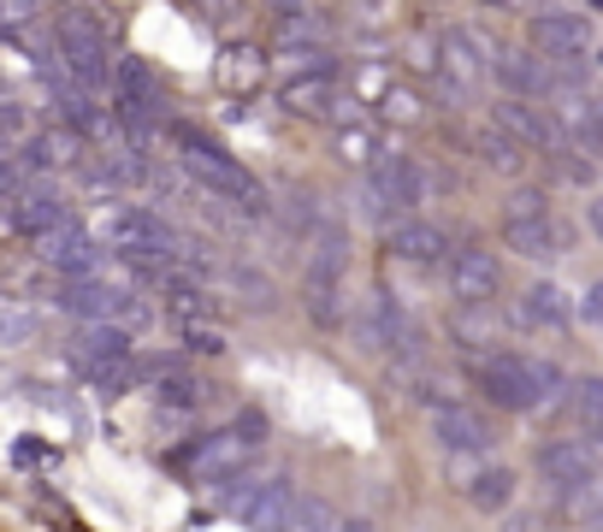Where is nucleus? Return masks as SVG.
Instances as JSON below:
<instances>
[{"instance_id": "1", "label": "nucleus", "mask_w": 603, "mask_h": 532, "mask_svg": "<svg viewBox=\"0 0 603 532\" xmlns=\"http://www.w3.org/2000/svg\"><path fill=\"white\" fill-rule=\"evenodd\" d=\"M474 390L486 397L491 408H509V415H532V408L557 403L568 379L557 362H539V355H514V350H497V355H479L474 362Z\"/></svg>"}, {"instance_id": "2", "label": "nucleus", "mask_w": 603, "mask_h": 532, "mask_svg": "<svg viewBox=\"0 0 603 532\" xmlns=\"http://www.w3.org/2000/svg\"><path fill=\"white\" fill-rule=\"evenodd\" d=\"M178 136V160H184V171L201 184V190H214V196H226V201H237L243 213H254V208H267V190L249 178V166L243 160H231L219 143H208L196 125H178L171 131Z\"/></svg>"}, {"instance_id": "3", "label": "nucleus", "mask_w": 603, "mask_h": 532, "mask_svg": "<svg viewBox=\"0 0 603 532\" xmlns=\"http://www.w3.org/2000/svg\"><path fill=\"white\" fill-rule=\"evenodd\" d=\"M54 48H60V65L72 72L90 95L113 90V48H107V30L95 24V12L83 7H65L54 19Z\"/></svg>"}, {"instance_id": "4", "label": "nucleus", "mask_w": 603, "mask_h": 532, "mask_svg": "<svg viewBox=\"0 0 603 532\" xmlns=\"http://www.w3.org/2000/svg\"><path fill=\"white\" fill-rule=\"evenodd\" d=\"M113 107H118V118H125L131 143H148L154 125H160V107H166L160 77H154L143 60H118L113 65Z\"/></svg>"}, {"instance_id": "5", "label": "nucleus", "mask_w": 603, "mask_h": 532, "mask_svg": "<svg viewBox=\"0 0 603 532\" xmlns=\"http://www.w3.org/2000/svg\"><path fill=\"white\" fill-rule=\"evenodd\" d=\"M532 461H539V479H544V486L557 491V497L592 491L597 473H603V456H597L592 438H544Z\"/></svg>"}, {"instance_id": "6", "label": "nucleus", "mask_w": 603, "mask_h": 532, "mask_svg": "<svg viewBox=\"0 0 603 532\" xmlns=\"http://www.w3.org/2000/svg\"><path fill=\"white\" fill-rule=\"evenodd\" d=\"M444 279H450V296L461 307H491L503 296V261L479 243H456L450 261H444Z\"/></svg>"}, {"instance_id": "7", "label": "nucleus", "mask_w": 603, "mask_h": 532, "mask_svg": "<svg viewBox=\"0 0 603 532\" xmlns=\"http://www.w3.org/2000/svg\"><path fill=\"white\" fill-rule=\"evenodd\" d=\"M367 350L391 355V362H403V367L420 355V325L391 290H373L367 296Z\"/></svg>"}, {"instance_id": "8", "label": "nucleus", "mask_w": 603, "mask_h": 532, "mask_svg": "<svg viewBox=\"0 0 603 532\" xmlns=\"http://www.w3.org/2000/svg\"><path fill=\"white\" fill-rule=\"evenodd\" d=\"M60 307L65 314H77L83 325H95V320H113V325L143 320V302H136L131 290L107 284V279H65L60 284Z\"/></svg>"}, {"instance_id": "9", "label": "nucleus", "mask_w": 603, "mask_h": 532, "mask_svg": "<svg viewBox=\"0 0 603 532\" xmlns=\"http://www.w3.org/2000/svg\"><path fill=\"white\" fill-rule=\"evenodd\" d=\"M243 461H249V438L237 426H226V432H208V438L189 444L178 456V468L189 479H201V486H226L231 473H243Z\"/></svg>"}, {"instance_id": "10", "label": "nucleus", "mask_w": 603, "mask_h": 532, "mask_svg": "<svg viewBox=\"0 0 603 532\" xmlns=\"http://www.w3.org/2000/svg\"><path fill=\"white\" fill-rule=\"evenodd\" d=\"M491 65H497V48L479 30H461V24L438 30V77H450L456 90H474Z\"/></svg>"}, {"instance_id": "11", "label": "nucleus", "mask_w": 603, "mask_h": 532, "mask_svg": "<svg viewBox=\"0 0 603 532\" xmlns=\"http://www.w3.org/2000/svg\"><path fill=\"white\" fill-rule=\"evenodd\" d=\"M532 48L550 60V65H574L585 48H592V24H585V12H532Z\"/></svg>"}, {"instance_id": "12", "label": "nucleus", "mask_w": 603, "mask_h": 532, "mask_svg": "<svg viewBox=\"0 0 603 532\" xmlns=\"http://www.w3.org/2000/svg\"><path fill=\"white\" fill-rule=\"evenodd\" d=\"M426 420H433V438L444 444L450 456H479V450H491V420L479 415V408H468V397H456V403H444V408H426Z\"/></svg>"}, {"instance_id": "13", "label": "nucleus", "mask_w": 603, "mask_h": 532, "mask_svg": "<svg viewBox=\"0 0 603 532\" xmlns=\"http://www.w3.org/2000/svg\"><path fill=\"white\" fill-rule=\"evenodd\" d=\"M37 254L54 272H65V279H95V272H101V249L90 243V231H83L77 219H60L54 231H42Z\"/></svg>"}, {"instance_id": "14", "label": "nucleus", "mask_w": 603, "mask_h": 532, "mask_svg": "<svg viewBox=\"0 0 603 532\" xmlns=\"http://www.w3.org/2000/svg\"><path fill=\"white\" fill-rule=\"evenodd\" d=\"M491 125H503L514 143H527V148H568L557 113H550V107H532V101H521V95H503V101H497V107H491Z\"/></svg>"}, {"instance_id": "15", "label": "nucleus", "mask_w": 603, "mask_h": 532, "mask_svg": "<svg viewBox=\"0 0 603 532\" xmlns=\"http://www.w3.org/2000/svg\"><path fill=\"white\" fill-rule=\"evenodd\" d=\"M491 77L503 83V95H521V101H539L557 90V72H550V60L539 48H497Z\"/></svg>"}, {"instance_id": "16", "label": "nucleus", "mask_w": 603, "mask_h": 532, "mask_svg": "<svg viewBox=\"0 0 603 532\" xmlns=\"http://www.w3.org/2000/svg\"><path fill=\"white\" fill-rule=\"evenodd\" d=\"M279 107L302 113V118H332V107H337L332 65H314V72H279Z\"/></svg>"}, {"instance_id": "17", "label": "nucleus", "mask_w": 603, "mask_h": 532, "mask_svg": "<svg viewBox=\"0 0 603 532\" xmlns=\"http://www.w3.org/2000/svg\"><path fill=\"white\" fill-rule=\"evenodd\" d=\"M367 184L391 201V208H420L426 201V171L408 160V154H385V160H373Z\"/></svg>"}, {"instance_id": "18", "label": "nucleus", "mask_w": 603, "mask_h": 532, "mask_svg": "<svg viewBox=\"0 0 603 532\" xmlns=\"http://www.w3.org/2000/svg\"><path fill=\"white\" fill-rule=\"evenodd\" d=\"M450 237H444L433 219H403V226H391V254L408 267H444L450 261Z\"/></svg>"}, {"instance_id": "19", "label": "nucleus", "mask_w": 603, "mask_h": 532, "mask_svg": "<svg viewBox=\"0 0 603 532\" xmlns=\"http://www.w3.org/2000/svg\"><path fill=\"white\" fill-rule=\"evenodd\" d=\"M503 243L521 254V261H557L568 249V231L550 213H532V219H503Z\"/></svg>"}, {"instance_id": "20", "label": "nucleus", "mask_w": 603, "mask_h": 532, "mask_svg": "<svg viewBox=\"0 0 603 532\" xmlns=\"http://www.w3.org/2000/svg\"><path fill=\"white\" fill-rule=\"evenodd\" d=\"M7 219H12V231H24L30 243H37L42 231H54L60 219H72L65 213V201L54 196V190H42V184H30V190H19L7 201Z\"/></svg>"}, {"instance_id": "21", "label": "nucleus", "mask_w": 603, "mask_h": 532, "mask_svg": "<svg viewBox=\"0 0 603 532\" xmlns=\"http://www.w3.org/2000/svg\"><path fill=\"white\" fill-rule=\"evenodd\" d=\"M514 491H521V479H514V468H503V461H486V468L468 473V486H461L468 509H479V514H503V509H514Z\"/></svg>"}, {"instance_id": "22", "label": "nucleus", "mask_w": 603, "mask_h": 532, "mask_svg": "<svg viewBox=\"0 0 603 532\" xmlns=\"http://www.w3.org/2000/svg\"><path fill=\"white\" fill-rule=\"evenodd\" d=\"M474 148H479V160H486L491 171H503V178H521V171H527V154H532L527 143H514L503 125H486V131L474 136Z\"/></svg>"}, {"instance_id": "23", "label": "nucleus", "mask_w": 603, "mask_h": 532, "mask_svg": "<svg viewBox=\"0 0 603 532\" xmlns=\"http://www.w3.org/2000/svg\"><path fill=\"white\" fill-rule=\"evenodd\" d=\"M568 420L580 426V438L603 444V379H574L568 385Z\"/></svg>"}, {"instance_id": "24", "label": "nucleus", "mask_w": 603, "mask_h": 532, "mask_svg": "<svg viewBox=\"0 0 603 532\" xmlns=\"http://www.w3.org/2000/svg\"><path fill=\"white\" fill-rule=\"evenodd\" d=\"M521 320L527 325H544V332H562V325L574 320V302H568L557 284H532L527 296H521Z\"/></svg>"}, {"instance_id": "25", "label": "nucleus", "mask_w": 603, "mask_h": 532, "mask_svg": "<svg viewBox=\"0 0 603 532\" xmlns=\"http://www.w3.org/2000/svg\"><path fill=\"white\" fill-rule=\"evenodd\" d=\"M290 48H325V12L284 7L279 12V54H290Z\"/></svg>"}, {"instance_id": "26", "label": "nucleus", "mask_w": 603, "mask_h": 532, "mask_svg": "<svg viewBox=\"0 0 603 532\" xmlns=\"http://www.w3.org/2000/svg\"><path fill=\"white\" fill-rule=\"evenodd\" d=\"M24 160L30 166H77L83 160V136L77 131H48L24 148Z\"/></svg>"}, {"instance_id": "27", "label": "nucleus", "mask_w": 603, "mask_h": 532, "mask_svg": "<svg viewBox=\"0 0 603 532\" xmlns=\"http://www.w3.org/2000/svg\"><path fill=\"white\" fill-rule=\"evenodd\" d=\"M337 526H343V521L332 514V503H325V497L297 491V503H290V514H284L279 532H337Z\"/></svg>"}, {"instance_id": "28", "label": "nucleus", "mask_w": 603, "mask_h": 532, "mask_svg": "<svg viewBox=\"0 0 603 532\" xmlns=\"http://www.w3.org/2000/svg\"><path fill=\"white\" fill-rule=\"evenodd\" d=\"M279 219H284V231H297V237H308V231L325 226L314 190H284V196H279Z\"/></svg>"}, {"instance_id": "29", "label": "nucleus", "mask_w": 603, "mask_h": 532, "mask_svg": "<svg viewBox=\"0 0 603 532\" xmlns=\"http://www.w3.org/2000/svg\"><path fill=\"white\" fill-rule=\"evenodd\" d=\"M226 290L243 307H254V314L272 307V279H267V272H254V267H226Z\"/></svg>"}, {"instance_id": "30", "label": "nucleus", "mask_w": 603, "mask_h": 532, "mask_svg": "<svg viewBox=\"0 0 603 532\" xmlns=\"http://www.w3.org/2000/svg\"><path fill=\"white\" fill-rule=\"evenodd\" d=\"M337 154H343L350 166H367V171H373V154H378L373 118H367V125H337Z\"/></svg>"}, {"instance_id": "31", "label": "nucleus", "mask_w": 603, "mask_h": 532, "mask_svg": "<svg viewBox=\"0 0 603 532\" xmlns=\"http://www.w3.org/2000/svg\"><path fill=\"white\" fill-rule=\"evenodd\" d=\"M219 77H226L231 90H254V83L267 77V65H261V54H254V48H231L226 65H219Z\"/></svg>"}, {"instance_id": "32", "label": "nucleus", "mask_w": 603, "mask_h": 532, "mask_svg": "<svg viewBox=\"0 0 603 532\" xmlns=\"http://www.w3.org/2000/svg\"><path fill=\"white\" fill-rule=\"evenodd\" d=\"M532 213H550V196H544V190L521 184V190L503 196V219H532Z\"/></svg>"}, {"instance_id": "33", "label": "nucleus", "mask_w": 603, "mask_h": 532, "mask_svg": "<svg viewBox=\"0 0 603 532\" xmlns=\"http://www.w3.org/2000/svg\"><path fill=\"white\" fill-rule=\"evenodd\" d=\"M30 337H37V320L24 307H0V343L12 350V343H30Z\"/></svg>"}, {"instance_id": "34", "label": "nucleus", "mask_w": 603, "mask_h": 532, "mask_svg": "<svg viewBox=\"0 0 603 532\" xmlns=\"http://www.w3.org/2000/svg\"><path fill=\"white\" fill-rule=\"evenodd\" d=\"M378 107H385L391 125H415V118H420V101L408 90H385V95H378Z\"/></svg>"}, {"instance_id": "35", "label": "nucleus", "mask_w": 603, "mask_h": 532, "mask_svg": "<svg viewBox=\"0 0 603 532\" xmlns=\"http://www.w3.org/2000/svg\"><path fill=\"white\" fill-rule=\"evenodd\" d=\"M580 320H585V325H603V284H592V290L580 296Z\"/></svg>"}, {"instance_id": "36", "label": "nucleus", "mask_w": 603, "mask_h": 532, "mask_svg": "<svg viewBox=\"0 0 603 532\" xmlns=\"http://www.w3.org/2000/svg\"><path fill=\"white\" fill-rule=\"evenodd\" d=\"M37 0H0V24H24Z\"/></svg>"}, {"instance_id": "37", "label": "nucleus", "mask_w": 603, "mask_h": 532, "mask_svg": "<svg viewBox=\"0 0 603 532\" xmlns=\"http://www.w3.org/2000/svg\"><path fill=\"white\" fill-rule=\"evenodd\" d=\"M12 461H24V468H30V461H48V450H42V444H30V438H19V444H12Z\"/></svg>"}, {"instance_id": "38", "label": "nucleus", "mask_w": 603, "mask_h": 532, "mask_svg": "<svg viewBox=\"0 0 603 532\" xmlns=\"http://www.w3.org/2000/svg\"><path fill=\"white\" fill-rule=\"evenodd\" d=\"M585 226H592V237L603 243V196H592V201H585Z\"/></svg>"}, {"instance_id": "39", "label": "nucleus", "mask_w": 603, "mask_h": 532, "mask_svg": "<svg viewBox=\"0 0 603 532\" xmlns=\"http://www.w3.org/2000/svg\"><path fill=\"white\" fill-rule=\"evenodd\" d=\"M337 532H378V526H373V521H343Z\"/></svg>"}, {"instance_id": "40", "label": "nucleus", "mask_w": 603, "mask_h": 532, "mask_svg": "<svg viewBox=\"0 0 603 532\" xmlns=\"http://www.w3.org/2000/svg\"><path fill=\"white\" fill-rule=\"evenodd\" d=\"M486 7H521V0H486Z\"/></svg>"}, {"instance_id": "41", "label": "nucleus", "mask_w": 603, "mask_h": 532, "mask_svg": "<svg viewBox=\"0 0 603 532\" xmlns=\"http://www.w3.org/2000/svg\"><path fill=\"white\" fill-rule=\"evenodd\" d=\"M521 7H550V0H521Z\"/></svg>"}]
</instances>
